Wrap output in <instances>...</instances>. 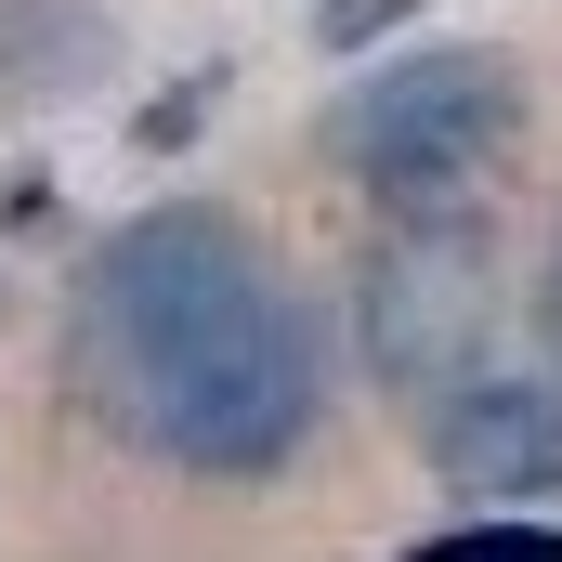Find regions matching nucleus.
Returning <instances> with one entry per match:
<instances>
[{
	"label": "nucleus",
	"instance_id": "obj_1",
	"mask_svg": "<svg viewBox=\"0 0 562 562\" xmlns=\"http://www.w3.org/2000/svg\"><path fill=\"white\" fill-rule=\"evenodd\" d=\"M66 393L183 484H276L327 431V327L223 196H144L66 276Z\"/></svg>",
	"mask_w": 562,
	"mask_h": 562
},
{
	"label": "nucleus",
	"instance_id": "obj_2",
	"mask_svg": "<svg viewBox=\"0 0 562 562\" xmlns=\"http://www.w3.org/2000/svg\"><path fill=\"white\" fill-rule=\"evenodd\" d=\"M524 132H537V92L510 40H393L314 105V157L367 210H484Z\"/></svg>",
	"mask_w": 562,
	"mask_h": 562
},
{
	"label": "nucleus",
	"instance_id": "obj_3",
	"mask_svg": "<svg viewBox=\"0 0 562 562\" xmlns=\"http://www.w3.org/2000/svg\"><path fill=\"white\" fill-rule=\"evenodd\" d=\"M353 353H367V380L406 419H419L431 393H458L484 353H510L497 223L484 210H380V236L353 262Z\"/></svg>",
	"mask_w": 562,
	"mask_h": 562
},
{
	"label": "nucleus",
	"instance_id": "obj_4",
	"mask_svg": "<svg viewBox=\"0 0 562 562\" xmlns=\"http://www.w3.org/2000/svg\"><path fill=\"white\" fill-rule=\"evenodd\" d=\"M419 458L445 484H471L484 510H524V497H562V353H484L458 393L419 406Z\"/></svg>",
	"mask_w": 562,
	"mask_h": 562
},
{
	"label": "nucleus",
	"instance_id": "obj_5",
	"mask_svg": "<svg viewBox=\"0 0 562 562\" xmlns=\"http://www.w3.org/2000/svg\"><path fill=\"white\" fill-rule=\"evenodd\" d=\"M119 79V13L105 0H0V132L66 119Z\"/></svg>",
	"mask_w": 562,
	"mask_h": 562
},
{
	"label": "nucleus",
	"instance_id": "obj_6",
	"mask_svg": "<svg viewBox=\"0 0 562 562\" xmlns=\"http://www.w3.org/2000/svg\"><path fill=\"white\" fill-rule=\"evenodd\" d=\"M406 562H562V524L550 510H471V524L419 537Z\"/></svg>",
	"mask_w": 562,
	"mask_h": 562
},
{
	"label": "nucleus",
	"instance_id": "obj_7",
	"mask_svg": "<svg viewBox=\"0 0 562 562\" xmlns=\"http://www.w3.org/2000/svg\"><path fill=\"white\" fill-rule=\"evenodd\" d=\"M431 0H314L301 26H314V53L327 66H367V53H393V40H419Z\"/></svg>",
	"mask_w": 562,
	"mask_h": 562
},
{
	"label": "nucleus",
	"instance_id": "obj_8",
	"mask_svg": "<svg viewBox=\"0 0 562 562\" xmlns=\"http://www.w3.org/2000/svg\"><path fill=\"white\" fill-rule=\"evenodd\" d=\"M223 92H236V66H183V79H170V92L132 119V144H144V157H183V144L223 119Z\"/></svg>",
	"mask_w": 562,
	"mask_h": 562
},
{
	"label": "nucleus",
	"instance_id": "obj_9",
	"mask_svg": "<svg viewBox=\"0 0 562 562\" xmlns=\"http://www.w3.org/2000/svg\"><path fill=\"white\" fill-rule=\"evenodd\" d=\"M537 340L562 353V236H550V276H537Z\"/></svg>",
	"mask_w": 562,
	"mask_h": 562
}]
</instances>
